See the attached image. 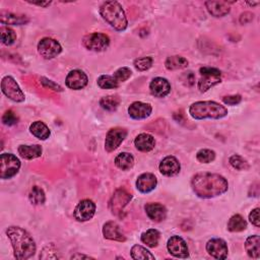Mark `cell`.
Returning <instances> with one entry per match:
<instances>
[{
	"label": "cell",
	"instance_id": "35",
	"mask_svg": "<svg viewBox=\"0 0 260 260\" xmlns=\"http://www.w3.org/2000/svg\"><path fill=\"white\" fill-rule=\"evenodd\" d=\"M98 85L101 89L109 90V89H116L119 86V83L116 81L113 76H101L98 79Z\"/></svg>",
	"mask_w": 260,
	"mask_h": 260
},
{
	"label": "cell",
	"instance_id": "18",
	"mask_svg": "<svg viewBox=\"0 0 260 260\" xmlns=\"http://www.w3.org/2000/svg\"><path fill=\"white\" fill-rule=\"evenodd\" d=\"M150 90L153 96L157 98H165L171 92V84L166 79L156 78L150 84Z\"/></svg>",
	"mask_w": 260,
	"mask_h": 260
},
{
	"label": "cell",
	"instance_id": "44",
	"mask_svg": "<svg viewBox=\"0 0 260 260\" xmlns=\"http://www.w3.org/2000/svg\"><path fill=\"white\" fill-rule=\"evenodd\" d=\"M249 220L252 222V225H254L255 227H259L260 226V220H259V208H255L253 209L252 212L249 215Z\"/></svg>",
	"mask_w": 260,
	"mask_h": 260
},
{
	"label": "cell",
	"instance_id": "5",
	"mask_svg": "<svg viewBox=\"0 0 260 260\" xmlns=\"http://www.w3.org/2000/svg\"><path fill=\"white\" fill-rule=\"evenodd\" d=\"M20 169V160L12 154L0 156V178L5 180L16 176Z\"/></svg>",
	"mask_w": 260,
	"mask_h": 260
},
{
	"label": "cell",
	"instance_id": "46",
	"mask_svg": "<svg viewBox=\"0 0 260 260\" xmlns=\"http://www.w3.org/2000/svg\"><path fill=\"white\" fill-rule=\"evenodd\" d=\"M184 77L186 78V80H188V81H187V84H188V85H192V84H194L195 78H194V74H193L192 72H186V73L184 74Z\"/></svg>",
	"mask_w": 260,
	"mask_h": 260
},
{
	"label": "cell",
	"instance_id": "33",
	"mask_svg": "<svg viewBox=\"0 0 260 260\" xmlns=\"http://www.w3.org/2000/svg\"><path fill=\"white\" fill-rule=\"evenodd\" d=\"M29 200H30L31 203H33L34 205L43 204L46 200L44 190L42 188H40L39 186H34L30 192V194H29Z\"/></svg>",
	"mask_w": 260,
	"mask_h": 260
},
{
	"label": "cell",
	"instance_id": "49",
	"mask_svg": "<svg viewBox=\"0 0 260 260\" xmlns=\"http://www.w3.org/2000/svg\"><path fill=\"white\" fill-rule=\"evenodd\" d=\"M259 2H247V4H249L251 6H254V5H257Z\"/></svg>",
	"mask_w": 260,
	"mask_h": 260
},
{
	"label": "cell",
	"instance_id": "47",
	"mask_svg": "<svg viewBox=\"0 0 260 260\" xmlns=\"http://www.w3.org/2000/svg\"><path fill=\"white\" fill-rule=\"evenodd\" d=\"M31 4L34 5H38V6H43V7H47L51 4V1H47V2H29Z\"/></svg>",
	"mask_w": 260,
	"mask_h": 260
},
{
	"label": "cell",
	"instance_id": "38",
	"mask_svg": "<svg viewBox=\"0 0 260 260\" xmlns=\"http://www.w3.org/2000/svg\"><path fill=\"white\" fill-rule=\"evenodd\" d=\"M230 164L232 167L236 170L243 171V170H248L249 169V164L247 163V160L243 159L239 155H234L230 158Z\"/></svg>",
	"mask_w": 260,
	"mask_h": 260
},
{
	"label": "cell",
	"instance_id": "15",
	"mask_svg": "<svg viewBox=\"0 0 260 260\" xmlns=\"http://www.w3.org/2000/svg\"><path fill=\"white\" fill-rule=\"evenodd\" d=\"M206 251L216 259H225L228 256V246L222 239H212L206 244Z\"/></svg>",
	"mask_w": 260,
	"mask_h": 260
},
{
	"label": "cell",
	"instance_id": "14",
	"mask_svg": "<svg viewBox=\"0 0 260 260\" xmlns=\"http://www.w3.org/2000/svg\"><path fill=\"white\" fill-rule=\"evenodd\" d=\"M88 82H89L88 76H86L83 71L80 69L71 70L67 74L66 80H65V83L67 85V88L71 90H76V91L85 88Z\"/></svg>",
	"mask_w": 260,
	"mask_h": 260
},
{
	"label": "cell",
	"instance_id": "24",
	"mask_svg": "<svg viewBox=\"0 0 260 260\" xmlns=\"http://www.w3.org/2000/svg\"><path fill=\"white\" fill-rule=\"evenodd\" d=\"M0 21L2 24H7V26H9V24H11V26H21V24L28 23L30 20L26 16L1 11L0 12Z\"/></svg>",
	"mask_w": 260,
	"mask_h": 260
},
{
	"label": "cell",
	"instance_id": "37",
	"mask_svg": "<svg viewBox=\"0 0 260 260\" xmlns=\"http://www.w3.org/2000/svg\"><path fill=\"white\" fill-rule=\"evenodd\" d=\"M196 159L200 160V163H203V164L212 163L216 159V153L212 150H206V148H203V150H200L196 154Z\"/></svg>",
	"mask_w": 260,
	"mask_h": 260
},
{
	"label": "cell",
	"instance_id": "31",
	"mask_svg": "<svg viewBox=\"0 0 260 260\" xmlns=\"http://www.w3.org/2000/svg\"><path fill=\"white\" fill-rule=\"evenodd\" d=\"M247 228V222L240 215L233 216L228 221V230L230 232H242Z\"/></svg>",
	"mask_w": 260,
	"mask_h": 260
},
{
	"label": "cell",
	"instance_id": "45",
	"mask_svg": "<svg viewBox=\"0 0 260 260\" xmlns=\"http://www.w3.org/2000/svg\"><path fill=\"white\" fill-rule=\"evenodd\" d=\"M253 19H254V15L252 14V12L246 11V12H244V14L241 15V17H240V22L242 24H246V23H248V22L252 21Z\"/></svg>",
	"mask_w": 260,
	"mask_h": 260
},
{
	"label": "cell",
	"instance_id": "36",
	"mask_svg": "<svg viewBox=\"0 0 260 260\" xmlns=\"http://www.w3.org/2000/svg\"><path fill=\"white\" fill-rule=\"evenodd\" d=\"M0 31H1V42L4 45L9 46L17 41V34L12 29L3 26L0 29Z\"/></svg>",
	"mask_w": 260,
	"mask_h": 260
},
{
	"label": "cell",
	"instance_id": "39",
	"mask_svg": "<svg viewBox=\"0 0 260 260\" xmlns=\"http://www.w3.org/2000/svg\"><path fill=\"white\" fill-rule=\"evenodd\" d=\"M153 65V58L151 57H142L134 60V66L140 71H145L150 69Z\"/></svg>",
	"mask_w": 260,
	"mask_h": 260
},
{
	"label": "cell",
	"instance_id": "23",
	"mask_svg": "<svg viewBox=\"0 0 260 260\" xmlns=\"http://www.w3.org/2000/svg\"><path fill=\"white\" fill-rule=\"evenodd\" d=\"M134 144L139 151L147 153L154 150L156 146V140L151 134L140 133L136 136V139L134 140Z\"/></svg>",
	"mask_w": 260,
	"mask_h": 260
},
{
	"label": "cell",
	"instance_id": "6",
	"mask_svg": "<svg viewBox=\"0 0 260 260\" xmlns=\"http://www.w3.org/2000/svg\"><path fill=\"white\" fill-rule=\"evenodd\" d=\"M200 80L198 81V90L200 93H205L213 86L220 82L221 72L214 67H201L200 69Z\"/></svg>",
	"mask_w": 260,
	"mask_h": 260
},
{
	"label": "cell",
	"instance_id": "43",
	"mask_svg": "<svg viewBox=\"0 0 260 260\" xmlns=\"http://www.w3.org/2000/svg\"><path fill=\"white\" fill-rule=\"evenodd\" d=\"M242 101V98L240 95H235V96H227L222 98V102H224L226 105L230 106H235L240 104Z\"/></svg>",
	"mask_w": 260,
	"mask_h": 260
},
{
	"label": "cell",
	"instance_id": "7",
	"mask_svg": "<svg viewBox=\"0 0 260 260\" xmlns=\"http://www.w3.org/2000/svg\"><path fill=\"white\" fill-rule=\"evenodd\" d=\"M83 46L91 51L102 52L105 51L110 45L109 37L102 33H94L86 35L82 40Z\"/></svg>",
	"mask_w": 260,
	"mask_h": 260
},
{
	"label": "cell",
	"instance_id": "22",
	"mask_svg": "<svg viewBox=\"0 0 260 260\" xmlns=\"http://www.w3.org/2000/svg\"><path fill=\"white\" fill-rule=\"evenodd\" d=\"M205 6L207 11L215 18H222L227 16L231 7L226 1H206Z\"/></svg>",
	"mask_w": 260,
	"mask_h": 260
},
{
	"label": "cell",
	"instance_id": "4",
	"mask_svg": "<svg viewBox=\"0 0 260 260\" xmlns=\"http://www.w3.org/2000/svg\"><path fill=\"white\" fill-rule=\"evenodd\" d=\"M100 15L106 22L116 31L122 32L127 28V19L121 4L117 1H106L100 7Z\"/></svg>",
	"mask_w": 260,
	"mask_h": 260
},
{
	"label": "cell",
	"instance_id": "20",
	"mask_svg": "<svg viewBox=\"0 0 260 260\" xmlns=\"http://www.w3.org/2000/svg\"><path fill=\"white\" fill-rule=\"evenodd\" d=\"M103 235L106 239L118 241V242H125L126 237L122 233L120 227L116 224L115 221H108L104 225L103 228Z\"/></svg>",
	"mask_w": 260,
	"mask_h": 260
},
{
	"label": "cell",
	"instance_id": "41",
	"mask_svg": "<svg viewBox=\"0 0 260 260\" xmlns=\"http://www.w3.org/2000/svg\"><path fill=\"white\" fill-rule=\"evenodd\" d=\"M2 122H3V124H5L7 126L16 125L18 123V117L16 116V114L14 112H12L11 110H8L2 116Z\"/></svg>",
	"mask_w": 260,
	"mask_h": 260
},
{
	"label": "cell",
	"instance_id": "9",
	"mask_svg": "<svg viewBox=\"0 0 260 260\" xmlns=\"http://www.w3.org/2000/svg\"><path fill=\"white\" fill-rule=\"evenodd\" d=\"M61 51L62 47L54 39L44 38L38 44V52L45 59H53L57 57Z\"/></svg>",
	"mask_w": 260,
	"mask_h": 260
},
{
	"label": "cell",
	"instance_id": "13",
	"mask_svg": "<svg viewBox=\"0 0 260 260\" xmlns=\"http://www.w3.org/2000/svg\"><path fill=\"white\" fill-rule=\"evenodd\" d=\"M96 214V204L90 200H81L74 209V218L79 221H86L93 219Z\"/></svg>",
	"mask_w": 260,
	"mask_h": 260
},
{
	"label": "cell",
	"instance_id": "21",
	"mask_svg": "<svg viewBox=\"0 0 260 260\" xmlns=\"http://www.w3.org/2000/svg\"><path fill=\"white\" fill-rule=\"evenodd\" d=\"M147 217L154 221H162L167 217V209L160 203L151 202L144 206Z\"/></svg>",
	"mask_w": 260,
	"mask_h": 260
},
{
	"label": "cell",
	"instance_id": "29",
	"mask_svg": "<svg viewBox=\"0 0 260 260\" xmlns=\"http://www.w3.org/2000/svg\"><path fill=\"white\" fill-rule=\"evenodd\" d=\"M165 66L168 70H177V69H182L188 66V60L186 58H184L182 56H171L168 57Z\"/></svg>",
	"mask_w": 260,
	"mask_h": 260
},
{
	"label": "cell",
	"instance_id": "8",
	"mask_svg": "<svg viewBox=\"0 0 260 260\" xmlns=\"http://www.w3.org/2000/svg\"><path fill=\"white\" fill-rule=\"evenodd\" d=\"M1 90L2 93L11 101L17 103H21L24 101V95L14 78L9 76L4 77L1 80Z\"/></svg>",
	"mask_w": 260,
	"mask_h": 260
},
{
	"label": "cell",
	"instance_id": "1",
	"mask_svg": "<svg viewBox=\"0 0 260 260\" xmlns=\"http://www.w3.org/2000/svg\"><path fill=\"white\" fill-rule=\"evenodd\" d=\"M191 187L194 193L203 200H209L228 191V181L214 173H198L191 180Z\"/></svg>",
	"mask_w": 260,
	"mask_h": 260
},
{
	"label": "cell",
	"instance_id": "48",
	"mask_svg": "<svg viewBox=\"0 0 260 260\" xmlns=\"http://www.w3.org/2000/svg\"><path fill=\"white\" fill-rule=\"evenodd\" d=\"M77 258H86V259H91L92 257H90V256H84V255H80V254L73 255V256L71 257V259H77Z\"/></svg>",
	"mask_w": 260,
	"mask_h": 260
},
{
	"label": "cell",
	"instance_id": "28",
	"mask_svg": "<svg viewBox=\"0 0 260 260\" xmlns=\"http://www.w3.org/2000/svg\"><path fill=\"white\" fill-rule=\"evenodd\" d=\"M115 165L122 171L130 170L134 165V158L129 153H121L115 159Z\"/></svg>",
	"mask_w": 260,
	"mask_h": 260
},
{
	"label": "cell",
	"instance_id": "30",
	"mask_svg": "<svg viewBox=\"0 0 260 260\" xmlns=\"http://www.w3.org/2000/svg\"><path fill=\"white\" fill-rule=\"evenodd\" d=\"M160 237V234L158 230L151 229V230H147L141 235V242L144 243L147 247L155 248V247H157L159 244Z\"/></svg>",
	"mask_w": 260,
	"mask_h": 260
},
{
	"label": "cell",
	"instance_id": "26",
	"mask_svg": "<svg viewBox=\"0 0 260 260\" xmlns=\"http://www.w3.org/2000/svg\"><path fill=\"white\" fill-rule=\"evenodd\" d=\"M31 133L35 136V138L39 139L41 140H46L50 136V130L49 127L42 121H36L33 122V124L30 126Z\"/></svg>",
	"mask_w": 260,
	"mask_h": 260
},
{
	"label": "cell",
	"instance_id": "3",
	"mask_svg": "<svg viewBox=\"0 0 260 260\" xmlns=\"http://www.w3.org/2000/svg\"><path fill=\"white\" fill-rule=\"evenodd\" d=\"M189 114L196 120L221 119L228 115V110L214 101L195 102L189 108Z\"/></svg>",
	"mask_w": 260,
	"mask_h": 260
},
{
	"label": "cell",
	"instance_id": "2",
	"mask_svg": "<svg viewBox=\"0 0 260 260\" xmlns=\"http://www.w3.org/2000/svg\"><path fill=\"white\" fill-rule=\"evenodd\" d=\"M6 235L11 242L17 259L26 260L36 253L35 241L26 230L12 226L6 230Z\"/></svg>",
	"mask_w": 260,
	"mask_h": 260
},
{
	"label": "cell",
	"instance_id": "17",
	"mask_svg": "<svg viewBox=\"0 0 260 260\" xmlns=\"http://www.w3.org/2000/svg\"><path fill=\"white\" fill-rule=\"evenodd\" d=\"M153 112V108L150 104L142 102H134L128 108V114L132 119L142 120L147 117Z\"/></svg>",
	"mask_w": 260,
	"mask_h": 260
},
{
	"label": "cell",
	"instance_id": "42",
	"mask_svg": "<svg viewBox=\"0 0 260 260\" xmlns=\"http://www.w3.org/2000/svg\"><path fill=\"white\" fill-rule=\"evenodd\" d=\"M41 83L45 86V88L47 89H50V90H53L55 92H62V88H61V86L59 84H57L56 82L50 80H48L46 78H42L41 79Z\"/></svg>",
	"mask_w": 260,
	"mask_h": 260
},
{
	"label": "cell",
	"instance_id": "11",
	"mask_svg": "<svg viewBox=\"0 0 260 260\" xmlns=\"http://www.w3.org/2000/svg\"><path fill=\"white\" fill-rule=\"evenodd\" d=\"M127 131L123 128H113L111 129L106 136L105 148L108 153L114 152L116 148L120 146L122 141L126 139Z\"/></svg>",
	"mask_w": 260,
	"mask_h": 260
},
{
	"label": "cell",
	"instance_id": "10",
	"mask_svg": "<svg viewBox=\"0 0 260 260\" xmlns=\"http://www.w3.org/2000/svg\"><path fill=\"white\" fill-rule=\"evenodd\" d=\"M131 200V194L124 189H118L110 200V209L113 215L119 216Z\"/></svg>",
	"mask_w": 260,
	"mask_h": 260
},
{
	"label": "cell",
	"instance_id": "16",
	"mask_svg": "<svg viewBox=\"0 0 260 260\" xmlns=\"http://www.w3.org/2000/svg\"><path fill=\"white\" fill-rule=\"evenodd\" d=\"M159 169L163 175L167 177H172L179 174V172L181 170V165L175 157L168 156L162 160V162H160Z\"/></svg>",
	"mask_w": 260,
	"mask_h": 260
},
{
	"label": "cell",
	"instance_id": "12",
	"mask_svg": "<svg viewBox=\"0 0 260 260\" xmlns=\"http://www.w3.org/2000/svg\"><path fill=\"white\" fill-rule=\"evenodd\" d=\"M168 251L177 258H187L189 256V251L186 242L179 236H172L167 244Z\"/></svg>",
	"mask_w": 260,
	"mask_h": 260
},
{
	"label": "cell",
	"instance_id": "40",
	"mask_svg": "<svg viewBox=\"0 0 260 260\" xmlns=\"http://www.w3.org/2000/svg\"><path fill=\"white\" fill-rule=\"evenodd\" d=\"M132 76V71L130 68L128 67H121L118 70L115 71V73L113 74L114 79L116 80V81L120 84L121 82L127 80L130 77Z\"/></svg>",
	"mask_w": 260,
	"mask_h": 260
},
{
	"label": "cell",
	"instance_id": "25",
	"mask_svg": "<svg viewBox=\"0 0 260 260\" xmlns=\"http://www.w3.org/2000/svg\"><path fill=\"white\" fill-rule=\"evenodd\" d=\"M18 151L20 156L26 160H34L41 157L42 155V147L39 144L20 145Z\"/></svg>",
	"mask_w": 260,
	"mask_h": 260
},
{
	"label": "cell",
	"instance_id": "32",
	"mask_svg": "<svg viewBox=\"0 0 260 260\" xmlns=\"http://www.w3.org/2000/svg\"><path fill=\"white\" fill-rule=\"evenodd\" d=\"M131 257L135 260H147L155 259V256L144 247L140 245H134L131 248Z\"/></svg>",
	"mask_w": 260,
	"mask_h": 260
},
{
	"label": "cell",
	"instance_id": "19",
	"mask_svg": "<svg viewBox=\"0 0 260 260\" xmlns=\"http://www.w3.org/2000/svg\"><path fill=\"white\" fill-rule=\"evenodd\" d=\"M157 184L158 180L154 174H152V173H143L136 181V187L141 193H148L157 187Z\"/></svg>",
	"mask_w": 260,
	"mask_h": 260
},
{
	"label": "cell",
	"instance_id": "34",
	"mask_svg": "<svg viewBox=\"0 0 260 260\" xmlns=\"http://www.w3.org/2000/svg\"><path fill=\"white\" fill-rule=\"evenodd\" d=\"M120 104V99L116 96H107L101 99L100 105L107 111H115Z\"/></svg>",
	"mask_w": 260,
	"mask_h": 260
},
{
	"label": "cell",
	"instance_id": "27",
	"mask_svg": "<svg viewBox=\"0 0 260 260\" xmlns=\"http://www.w3.org/2000/svg\"><path fill=\"white\" fill-rule=\"evenodd\" d=\"M245 249L247 254H248L252 258H259L260 256V240L259 236L257 235H253L247 238L245 242Z\"/></svg>",
	"mask_w": 260,
	"mask_h": 260
}]
</instances>
